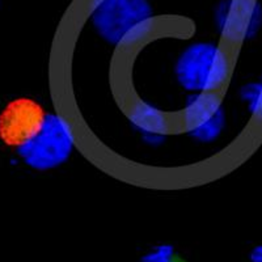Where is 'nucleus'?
Listing matches in <instances>:
<instances>
[{
    "label": "nucleus",
    "instance_id": "obj_2",
    "mask_svg": "<svg viewBox=\"0 0 262 262\" xmlns=\"http://www.w3.org/2000/svg\"><path fill=\"white\" fill-rule=\"evenodd\" d=\"M92 23L105 39L113 43L142 34L152 17L148 0H93Z\"/></svg>",
    "mask_w": 262,
    "mask_h": 262
},
{
    "label": "nucleus",
    "instance_id": "obj_5",
    "mask_svg": "<svg viewBox=\"0 0 262 262\" xmlns=\"http://www.w3.org/2000/svg\"><path fill=\"white\" fill-rule=\"evenodd\" d=\"M215 23L229 41H245L256 36L262 25V8L257 0H222Z\"/></svg>",
    "mask_w": 262,
    "mask_h": 262
},
{
    "label": "nucleus",
    "instance_id": "obj_8",
    "mask_svg": "<svg viewBox=\"0 0 262 262\" xmlns=\"http://www.w3.org/2000/svg\"><path fill=\"white\" fill-rule=\"evenodd\" d=\"M242 97L248 109L262 119V78L257 83L245 85L242 90Z\"/></svg>",
    "mask_w": 262,
    "mask_h": 262
},
{
    "label": "nucleus",
    "instance_id": "obj_6",
    "mask_svg": "<svg viewBox=\"0 0 262 262\" xmlns=\"http://www.w3.org/2000/svg\"><path fill=\"white\" fill-rule=\"evenodd\" d=\"M224 119L221 98L214 92L194 95L184 111L185 127L200 142L216 139L223 130Z\"/></svg>",
    "mask_w": 262,
    "mask_h": 262
},
{
    "label": "nucleus",
    "instance_id": "obj_9",
    "mask_svg": "<svg viewBox=\"0 0 262 262\" xmlns=\"http://www.w3.org/2000/svg\"><path fill=\"white\" fill-rule=\"evenodd\" d=\"M140 262H189L184 256L176 252L172 245H159L155 249L144 254Z\"/></svg>",
    "mask_w": 262,
    "mask_h": 262
},
{
    "label": "nucleus",
    "instance_id": "obj_7",
    "mask_svg": "<svg viewBox=\"0 0 262 262\" xmlns=\"http://www.w3.org/2000/svg\"><path fill=\"white\" fill-rule=\"evenodd\" d=\"M130 119L137 131L149 143L161 140L167 133V121L164 116L149 105L140 104L135 107Z\"/></svg>",
    "mask_w": 262,
    "mask_h": 262
},
{
    "label": "nucleus",
    "instance_id": "obj_10",
    "mask_svg": "<svg viewBox=\"0 0 262 262\" xmlns=\"http://www.w3.org/2000/svg\"><path fill=\"white\" fill-rule=\"evenodd\" d=\"M249 258L250 262H262V244L253 248V250L250 252Z\"/></svg>",
    "mask_w": 262,
    "mask_h": 262
},
{
    "label": "nucleus",
    "instance_id": "obj_1",
    "mask_svg": "<svg viewBox=\"0 0 262 262\" xmlns=\"http://www.w3.org/2000/svg\"><path fill=\"white\" fill-rule=\"evenodd\" d=\"M229 70L228 57L221 48L212 43H195L181 54L176 76L185 90L210 93L226 83Z\"/></svg>",
    "mask_w": 262,
    "mask_h": 262
},
{
    "label": "nucleus",
    "instance_id": "obj_4",
    "mask_svg": "<svg viewBox=\"0 0 262 262\" xmlns=\"http://www.w3.org/2000/svg\"><path fill=\"white\" fill-rule=\"evenodd\" d=\"M48 117L45 107L36 100L15 98L0 113V140L6 146L20 148L38 137Z\"/></svg>",
    "mask_w": 262,
    "mask_h": 262
},
{
    "label": "nucleus",
    "instance_id": "obj_3",
    "mask_svg": "<svg viewBox=\"0 0 262 262\" xmlns=\"http://www.w3.org/2000/svg\"><path fill=\"white\" fill-rule=\"evenodd\" d=\"M74 148V133L64 118L49 114L43 130L30 143L17 148L28 167L37 170H48L64 163Z\"/></svg>",
    "mask_w": 262,
    "mask_h": 262
}]
</instances>
